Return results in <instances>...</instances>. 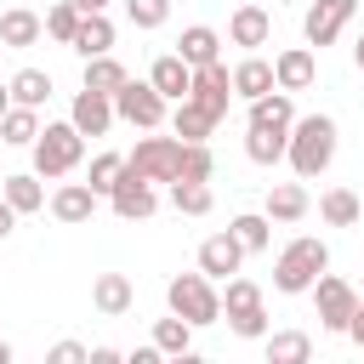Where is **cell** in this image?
Masks as SVG:
<instances>
[{"mask_svg": "<svg viewBox=\"0 0 364 364\" xmlns=\"http://www.w3.org/2000/svg\"><path fill=\"white\" fill-rule=\"evenodd\" d=\"M336 136H341V131H336L330 114H307V119H296V125H290V148H284L290 171H296L301 182L324 176L330 159H336Z\"/></svg>", "mask_w": 364, "mask_h": 364, "instance_id": "obj_1", "label": "cell"}, {"mask_svg": "<svg viewBox=\"0 0 364 364\" xmlns=\"http://www.w3.org/2000/svg\"><path fill=\"white\" fill-rule=\"evenodd\" d=\"M324 267H330V245L313 239V233H301V239H290V245L279 250V262H273V290H279V296H307Z\"/></svg>", "mask_w": 364, "mask_h": 364, "instance_id": "obj_2", "label": "cell"}, {"mask_svg": "<svg viewBox=\"0 0 364 364\" xmlns=\"http://www.w3.org/2000/svg\"><path fill=\"white\" fill-rule=\"evenodd\" d=\"M165 307H171V313H182L193 330L222 324V290H216V279H210V273H176V279L165 284Z\"/></svg>", "mask_w": 364, "mask_h": 364, "instance_id": "obj_3", "label": "cell"}, {"mask_svg": "<svg viewBox=\"0 0 364 364\" xmlns=\"http://www.w3.org/2000/svg\"><path fill=\"white\" fill-rule=\"evenodd\" d=\"M80 159H85V136L74 131V119L40 125V136H34V171H40L46 182H63Z\"/></svg>", "mask_w": 364, "mask_h": 364, "instance_id": "obj_4", "label": "cell"}, {"mask_svg": "<svg viewBox=\"0 0 364 364\" xmlns=\"http://www.w3.org/2000/svg\"><path fill=\"white\" fill-rule=\"evenodd\" d=\"M313 296V307H318V324L324 330H336V336H347V324H353V313H358V290L341 279V273H318V284L307 290Z\"/></svg>", "mask_w": 364, "mask_h": 364, "instance_id": "obj_5", "label": "cell"}, {"mask_svg": "<svg viewBox=\"0 0 364 364\" xmlns=\"http://www.w3.org/2000/svg\"><path fill=\"white\" fill-rule=\"evenodd\" d=\"M114 114L125 125H136V131H159L165 125V97L154 91V80H125L114 91Z\"/></svg>", "mask_w": 364, "mask_h": 364, "instance_id": "obj_6", "label": "cell"}, {"mask_svg": "<svg viewBox=\"0 0 364 364\" xmlns=\"http://www.w3.org/2000/svg\"><path fill=\"white\" fill-rule=\"evenodd\" d=\"M131 171H142L148 182H176L182 171V136H136V148L125 154Z\"/></svg>", "mask_w": 364, "mask_h": 364, "instance_id": "obj_7", "label": "cell"}, {"mask_svg": "<svg viewBox=\"0 0 364 364\" xmlns=\"http://www.w3.org/2000/svg\"><path fill=\"white\" fill-rule=\"evenodd\" d=\"M108 205H114V216L119 222H148L154 210H159V182H148L142 171H119V182L108 188Z\"/></svg>", "mask_w": 364, "mask_h": 364, "instance_id": "obj_8", "label": "cell"}, {"mask_svg": "<svg viewBox=\"0 0 364 364\" xmlns=\"http://www.w3.org/2000/svg\"><path fill=\"white\" fill-rule=\"evenodd\" d=\"M353 11H358V0H313L307 6V17H301V34H307V46H336L341 40V28L353 23Z\"/></svg>", "mask_w": 364, "mask_h": 364, "instance_id": "obj_9", "label": "cell"}, {"mask_svg": "<svg viewBox=\"0 0 364 364\" xmlns=\"http://www.w3.org/2000/svg\"><path fill=\"white\" fill-rule=\"evenodd\" d=\"M68 119H74V131H80V136H108V125H114L119 114H114V97H108V91H91V85H80V91H74V108H68Z\"/></svg>", "mask_w": 364, "mask_h": 364, "instance_id": "obj_10", "label": "cell"}, {"mask_svg": "<svg viewBox=\"0 0 364 364\" xmlns=\"http://www.w3.org/2000/svg\"><path fill=\"white\" fill-rule=\"evenodd\" d=\"M188 97L222 119L228 102H233V68H228V63H205V68H193V91H188Z\"/></svg>", "mask_w": 364, "mask_h": 364, "instance_id": "obj_11", "label": "cell"}, {"mask_svg": "<svg viewBox=\"0 0 364 364\" xmlns=\"http://www.w3.org/2000/svg\"><path fill=\"white\" fill-rule=\"evenodd\" d=\"M239 267H245V245L233 239V228L199 239V273H210V279H233Z\"/></svg>", "mask_w": 364, "mask_h": 364, "instance_id": "obj_12", "label": "cell"}, {"mask_svg": "<svg viewBox=\"0 0 364 364\" xmlns=\"http://www.w3.org/2000/svg\"><path fill=\"white\" fill-rule=\"evenodd\" d=\"M97 199H102V193H97L91 182H63V188L51 193V216H57L63 228H85V222L97 216Z\"/></svg>", "mask_w": 364, "mask_h": 364, "instance_id": "obj_13", "label": "cell"}, {"mask_svg": "<svg viewBox=\"0 0 364 364\" xmlns=\"http://www.w3.org/2000/svg\"><path fill=\"white\" fill-rule=\"evenodd\" d=\"M273 80H279V91H307V85L318 80L313 46H284V51L273 57Z\"/></svg>", "mask_w": 364, "mask_h": 364, "instance_id": "obj_14", "label": "cell"}, {"mask_svg": "<svg viewBox=\"0 0 364 364\" xmlns=\"http://www.w3.org/2000/svg\"><path fill=\"white\" fill-rule=\"evenodd\" d=\"M267 34H273V17H267V6H262V0H245V6L228 17V40H233V46H245V51L267 46Z\"/></svg>", "mask_w": 364, "mask_h": 364, "instance_id": "obj_15", "label": "cell"}, {"mask_svg": "<svg viewBox=\"0 0 364 364\" xmlns=\"http://www.w3.org/2000/svg\"><path fill=\"white\" fill-rule=\"evenodd\" d=\"M91 307H97L102 318H125V313L136 307L131 279H125V273H97V284H91Z\"/></svg>", "mask_w": 364, "mask_h": 364, "instance_id": "obj_16", "label": "cell"}, {"mask_svg": "<svg viewBox=\"0 0 364 364\" xmlns=\"http://www.w3.org/2000/svg\"><path fill=\"white\" fill-rule=\"evenodd\" d=\"M148 80H154V91L165 97V102H182L188 91H193V68L176 57V51H165V57H154V68H148Z\"/></svg>", "mask_w": 364, "mask_h": 364, "instance_id": "obj_17", "label": "cell"}, {"mask_svg": "<svg viewBox=\"0 0 364 364\" xmlns=\"http://www.w3.org/2000/svg\"><path fill=\"white\" fill-rule=\"evenodd\" d=\"M176 57H182L188 68L222 63V34H216V28H205V23H188V28H182V40H176Z\"/></svg>", "mask_w": 364, "mask_h": 364, "instance_id": "obj_18", "label": "cell"}, {"mask_svg": "<svg viewBox=\"0 0 364 364\" xmlns=\"http://www.w3.org/2000/svg\"><path fill=\"white\" fill-rule=\"evenodd\" d=\"M40 34H46V17H40V11H28V6H11V11H0V46H11V51H28Z\"/></svg>", "mask_w": 364, "mask_h": 364, "instance_id": "obj_19", "label": "cell"}, {"mask_svg": "<svg viewBox=\"0 0 364 364\" xmlns=\"http://www.w3.org/2000/svg\"><path fill=\"white\" fill-rule=\"evenodd\" d=\"M279 80H273V63L267 57H245V63H233V97H245V102H256V97H267Z\"/></svg>", "mask_w": 364, "mask_h": 364, "instance_id": "obj_20", "label": "cell"}, {"mask_svg": "<svg viewBox=\"0 0 364 364\" xmlns=\"http://www.w3.org/2000/svg\"><path fill=\"white\" fill-rule=\"evenodd\" d=\"M284 148H290V131H279V125H245V154H250V165H279Z\"/></svg>", "mask_w": 364, "mask_h": 364, "instance_id": "obj_21", "label": "cell"}, {"mask_svg": "<svg viewBox=\"0 0 364 364\" xmlns=\"http://www.w3.org/2000/svg\"><path fill=\"white\" fill-rule=\"evenodd\" d=\"M216 131V114L210 108H199L193 97H182L176 102V114H171V136H182V142H205Z\"/></svg>", "mask_w": 364, "mask_h": 364, "instance_id": "obj_22", "label": "cell"}, {"mask_svg": "<svg viewBox=\"0 0 364 364\" xmlns=\"http://www.w3.org/2000/svg\"><path fill=\"white\" fill-rule=\"evenodd\" d=\"M34 136H40V108L11 102V108L0 114V142H6V148H34Z\"/></svg>", "mask_w": 364, "mask_h": 364, "instance_id": "obj_23", "label": "cell"}, {"mask_svg": "<svg viewBox=\"0 0 364 364\" xmlns=\"http://www.w3.org/2000/svg\"><path fill=\"white\" fill-rule=\"evenodd\" d=\"M40 182H46L40 171H17V176L0 182V193L17 205V216H34V210H46V188H40Z\"/></svg>", "mask_w": 364, "mask_h": 364, "instance_id": "obj_24", "label": "cell"}, {"mask_svg": "<svg viewBox=\"0 0 364 364\" xmlns=\"http://www.w3.org/2000/svg\"><path fill=\"white\" fill-rule=\"evenodd\" d=\"M318 216H324L330 228H358L364 199H358L353 188H324V193H318Z\"/></svg>", "mask_w": 364, "mask_h": 364, "instance_id": "obj_25", "label": "cell"}, {"mask_svg": "<svg viewBox=\"0 0 364 364\" xmlns=\"http://www.w3.org/2000/svg\"><path fill=\"white\" fill-rule=\"evenodd\" d=\"M74 51H80V57H102V51H114V23H108V11H85V17H80Z\"/></svg>", "mask_w": 364, "mask_h": 364, "instance_id": "obj_26", "label": "cell"}, {"mask_svg": "<svg viewBox=\"0 0 364 364\" xmlns=\"http://www.w3.org/2000/svg\"><path fill=\"white\" fill-rule=\"evenodd\" d=\"M245 125H279V131H290V125H296V102H290V91H279V85H273L267 97H256Z\"/></svg>", "mask_w": 364, "mask_h": 364, "instance_id": "obj_27", "label": "cell"}, {"mask_svg": "<svg viewBox=\"0 0 364 364\" xmlns=\"http://www.w3.org/2000/svg\"><path fill=\"white\" fill-rule=\"evenodd\" d=\"M307 210H313V199H307L301 182H279V188H267V216H273V222H301Z\"/></svg>", "mask_w": 364, "mask_h": 364, "instance_id": "obj_28", "label": "cell"}, {"mask_svg": "<svg viewBox=\"0 0 364 364\" xmlns=\"http://www.w3.org/2000/svg\"><path fill=\"white\" fill-rule=\"evenodd\" d=\"M125 80H131V74H125V63H119L114 51H102V57H85V74H80V85H91V91H108V97H114Z\"/></svg>", "mask_w": 364, "mask_h": 364, "instance_id": "obj_29", "label": "cell"}, {"mask_svg": "<svg viewBox=\"0 0 364 364\" xmlns=\"http://www.w3.org/2000/svg\"><path fill=\"white\" fill-rule=\"evenodd\" d=\"M171 205H176V216H210L216 193H210V182H188V176H176V182H171Z\"/></svg>", "mask_w": 364, "mask_h": 364, "instance_id": "obj_30", "label": "cell"}, {"mask_svg": "<svg viewBox=\"0 0 364 364\" xmlns=\"http://www.w3.org/2000/svg\"><path fill=\"white\" fill-rule=\"evenodd\" d=\"M228 228H233V239L245 245V256L267 250V239H273V216H267V210H245V216H233Z\"/></svg>", "mask_w": 364, "mask_h": 364, "instance_id": "obj_31", "label": "cell"}, {"mask_svg": "<svg viewBox=\"0 0 364 364\" xmlns=\"http://www.w3.org/2000/svg\"><path fill=\"white\" fill-rule=\"evenodd\" d=\"M154 341H159L165 358H188V353H193V324H188L182 313H171V318L154 324Z\"/></svg>", "mask_w": 364, "mask_h": 364, "instance_id": "obj_32", "label": "cell"}, {"mask_svg": "<svg viewBox=\"0 0 364 364\" xmlns=\"http://www.w3.org/2000/svg\"><path fill=\"white\" fill-rule=\"evenodd\" d=\"M6 85H11V102H23V108H40L51 97V74L46 68H17Z\"/></svg>", "mask_w": 364, "mask_h": 364, "instance_id": "obj_33", "label": "cell"}, {"mask_svg": "<svg viewBox=\"0 0 364 364\" xmlns=\"http://www.w3.org/2000/svg\"><path fill=\"white\" fill-rule=\"evenodd\" d=\"M313 358V341L301 336V330H279V336H267V364H307Z\"/></svg>", "mask_w": 364, "mask_h": 364, "instance_id": "obj_34", "label": "cell"}, {"mask_svg": "<svg viewBox=\"0 0 364 364\" xmlns=\"http://www.w3.org/2000/svg\"><path fill=\"white\" fill-rule=\"evenodd\" d=\"M80 17H85V11H80L74 0H57V6L46 11V34H51L57 46H74V34H80Z\"/></svg>", "mask_w": 364, "mask_h": 364, "instance_id": "obj_35", "label": "cell"}, {"mask_svg": "<svg viewBox=\"0 0 364 364\" xmlns=\"http://www.w3.org/2000/svg\"><path fill=\"white\" fill-rule=\"evenodd\" d=\"M245 307H262V284L256 279H222V313H245Z\"/></svg>", "mask_w": 364, "mask_h": 364, "instance_id": "obj_36", "label": "cell"}, {"mask_svg": "<svg viewBox=\"0 0 364 364\" xmlns=\"http://www.w3.org/2000/svg\"><path fill=\"white\" fill-rule=\"evenodd\" d=\"M210 171H216V154H210L205 142H182V171H176V176H188V182H210Z\"/></svg>", "mask_w": 364, "mask_h": 364, "instance_id": "obj_37", "label": "cell"}, {"mask_svg": "<svg viewBox=\"0 0 364 364\" xmlns=\"http://www.w3.org/2000/svg\"><path fill=\"white\" fill-rule=\"evenodd\" d=\"M119 171H125V154H97V159H91V171H85V182L108 199V188L119 182Z\"/></svg>", "mask_w": 364, "mask_h": 364, "instance_id": "obj_38", "label": "cell"}, {"mask_svg": "<svg viewBox=\"0 0 364 364\" xmlns=\"http://www.w3.org/2000/svg\"><path fill=\"white\" fill-rule=\"evenodd\" d=\"M125 17H131V28H165L171 0H125Z\"/></svg>", "mask_w": 364, "mask_h": 364, "instance_id": "obj_39", "label": "cell"}, {"mask_svg": "<svg viewBox=\"0 0 364 364\" xmlns=\"http://www.w3.org/2000/svg\"><path fill=\"white\" fill-rule=\"evenodd\" d=\"M228 330H233V336H245V341H267V307L228 313Z\"/></svg>", "mask_w": 364, "mask_h": 364, "instance_id": "obj_40", "label": "cell"}, {"mask_svg": "<svg viewBox=\"0 0 364 364\" xmlns=\"http://www.w3.org/2000/svg\"><path fill=\"white\" fill-rule=\"evenodd\" d=\"M46 358H51V364H91V347H80V341H57Z\"/></svg>", "mask_w": 364, "mask_h": 364, "instance_id": "obj_41", "label": "cell"}, {"mask_svg": "<svg viewBox=\"0 0 364 364\" xmlns=\"http://www.w3.org/2000/svg\"><path fill=\"white\" fill-rule=\"evenodd\" d=\"M11 228H17V205L0 193V239H11Z\"/></svg>", "mask_w": 364, "mask_h": 364, "instance_id": "obj_42", "label": "cell"}, {"mask_svg": "<svg viewBox=\"0 0 364 364\" xmlns=\"http://www.w3.org/2000/svg\"><path fill=\"white\" fill-rule=\"evenodd\" d=\"M165 353H159V341H148V347H131V364H159Z\"/></svg>", "mask_w": 364, "mask_h": 364, "instance_id": "obj_43", "label": "cell"}, {"mask_svg": "<svg viewBox=\"0 0 364 364\" xmlns=\"http://www.w3.org/2000/svg\"><path fill=\"white\" fill-rule=\"evenodd\" d=\"M347 336H353V341L364 347V301H358V313H353V324H347Z\"/></svg>", "mask_w": 364, "mask_h": 364, "instance_id": "obj_44", "label": "cell"}, {"mask_svg": "<svg viewBox=\"0 0 364 364\" xmlns=\"http://www.w3.org/2000/svg\"><path fill=\"white\" fill-rule=\"evenodd\" d=\"M353 63H358V74H364V34L353 40Z\"/></svg>", "mask_w": 364, "mask_h": 364, "instance_id": "obj_45", "label": "cell"}, {"mask_svg": "<svg viewBox=\"0 0 364 364\" xmlns=\"http://www.w3.org/2000/svg\"><path fill=\"white\" fill-rule=\"evenodd\" d=\"M74 6H80V11H102L108 0H74Z\"/></svg>", "mask_w": 364, "mask_h": 364, "instance_id": "obj_46", "label": "cell"}, {"mask_svg": "<svg viewBox=\"0 0 364 364\" xmlns=\"http://www.w3.org/2000/svg\"><path fill=\"white\" fill-rule=\"evenodd\" d=\"M6 108H11V85H0V114H6Z\"/></svg>", "mask_w": 364, "mask_h": 364, "instance_id": "obj_47", "label": "cell"}, {"mask_svg": "<svg viewBox=\"0 0 364 364\" xmlns=\"http://www.w3.org/2000/svg\"><path fill=\"white\" fill-rule=\"evenodd\" d=\"M0 364H11V341H0Z\"/></svg>", "mask_w": 364, "mask_h": 364, "instance_id": "obj_48", "label": "cell"}, {"mask_svg": "<svg viewBox=\"0 0 364 364\" xmlns=\"http://www.w3.org/2000/svg\"><path fill=\"white\" fill-rule=\"evenodd\" d=\"M262 6H267V0H262Z\"/></svg>", "mask_w": 364, "mask_h": 364, "instance_id": "obj_49", "label": "cell"}]
</instances>
